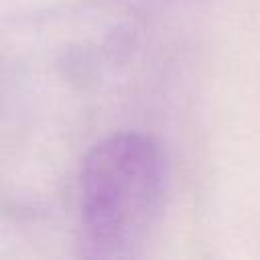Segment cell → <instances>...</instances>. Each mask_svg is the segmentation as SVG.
<instances>
[{
  "label": "cell",
  "instance_id": "cell-1",
  "mask_svg": "<svg viewBox=\"0 0 260 260\" xmlns=\"http://www.w3.org/2000/svg\"><path fill=\"white\" fill-rule=\"evenodd\" d=\"M169 185L160 146L120 132L95 144L77 181L79 246L89 258L132 256L156 225Z\"/></svg>",
  "mask_w": 260,
  "mask_h": 260
}]
</instances>
